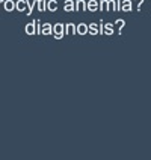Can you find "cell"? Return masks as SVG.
Here are the masks:
<instances>
[{
  "instance_id": "1",
  "label": "cell",
  "mask_w": 151,
  "mask_h": 160,
  "mask_svg": "<svg viewBox=\"0 0 151 160\" xmlns=\"http://www.w3.org/2000/svg\"><path fill=\"white\" fill-rule=\"evenodd\" d=\"M53 35L56 39H62L65 35V24L63 23H56L53 26Z\"/></svg>"
},
{
  "instance_id": "2",
  "label": "cell",
  "mask_w": 151,
  "mask_h": 160,
  "mask_svg": "<svg viewBox=\"0 0 151 160\" xmlns=\"http://www.w3.org/2000/svg\"><path fill=\"white\" fill-rule=\"evenodd\" d=\"M121 2L123 0H109V12H116L121 9Z\"/></svg>"
},
{
  "instance_id": "3",
  "label": "cell",
  "mask_w": 151,
  "mask_h": 160,
  "mask_svg": "<svg viewBox=\"0 0 151 160\" xmlns=\"http://www.w3.org/2000/svg\"><path fill=\"white\" fill-rule=\"evenodd\" d=\"M73 33H77V24L67 23L65 24V35H73Z\"/></svg>"
},
{
  "instance_id": "4",
  "label": "cell",
  "mask_w": 151,
  "mask_h": 160,
  "mask_svg": "<svg viewBox=\"0 0 151 160\" xmlns=\"http://www.w3.org/2000/svg\"><path fill=\"white\" fill-rule=\"evenodd\" d=\"M74 11H86V0H76L74 2Z\"/></svg>"
},
{
  "instance_id": "5",
  "label": "cell",
  "mask_w": 151,
  "mask_h": 160,
  "mask_svg": "<svg viewBox=\"0 0 151 160\" xmlns=\"http://www.w3.org/2000/svg\"><path fill=\"white\" fill-rule=\"evenodd\" d=\"M27 5H29V0H17L15 3V9L20 11V12H24L27 9Z\"/></svg>"
},
{
  "instance_id": "6",
  "label": "cell",
  "mask_w": 151,
  "mask_h": 160,
  "mask_svg": "<svg viewBox=\"0 0 151 160\" xmlns=\"http://www.w3.org/2000/svg\"><path fill=\"white\" fill-rule=\"evenodd\" d=\"M24 32H26L27 35H36L35 21H30V23H27L26 27H24Z\"/></svg>"
},
{
  "instance_id": "7",
  "label": "cell",
  "mask_w": 151,
  "mask_h": 160,
  "mask_svg": "<svg viewBox=\"0 0 151 160\" xmlns=\"http://www.w3.org/2000/svg\"><path fill=\"white\" fill-rule=\"evenodd\" d=\"M97 9H98L97 0H88V2H86V11H89V12H95Z\"/></svg>"
},
{
  "instance_id": "8",
  "label": "cell",
  "mask_w": 151,
  "mask_h": 160,
  "mask_svg": "<svg viewBox=\"0 0 151 160\" xmlns=\"http://www.w3.org/2000/svg\"><path fill=\"white\" fill-rule=\"evenodd\" d=\"M41 33H43V35H52V33H53L52 23H44V24H43V29H41Z\"/></svg>"
},
{
  "instance_id": "9",
  "label": "cell",
  "mask_w": 151,
  "mask_h": 160,
  "mask_svg": "<svg viewBox=\"0 0 151 160\" xmlns=\"http://www.w3.org/2000/svg\"><path fill=\"white\" fill-rule=\"evenodd\" d=\"M132 8H133L132 0H123V2H121V11H124V12H130Z\"/></svg>"
},
{
  "instance_id": "10",
  "label": "cell",
  "mask_w": 151,
  "mask_h": 160,
  "mask_svg": "<svg viewBox=\"0 0 151 160\" xmlns=\"http://www.w3.org/2000/svg\"><path fill=\"white\" fill-rule=\"evenodd\" d=\"M103 30H104V35H109V36H112L115 33V29H113V24H112V23H104Z\"/></svg>"
},
{
  "instance_id": "11",
  "label": "cell",
  "mask_w": 151,
  "mask_h": 160,
  "mask_svg": "<svg viewBox=\"0 0 151 160\" xmlns=\"http://www.w3.org/2000/svg\"><path fill=\"white\" fill-rule=\"evenodd\" d=\"M63 11H65V12H73V11H74V0H65Z\"/></svg>"
},
{
  "instance_id": "12",
  "label": "cell",
  "mask_w": 151,
  "mask_h": 160,
  "mask_svg": "<svg viewBox=\"0 0 151 160\" xmlns=\"http://www.w3.org/2000/svg\"><path fill=\"white\" fill-rule=\"evenodd\" d=\"M3 9H5V11H8V12L14 11V9H15V2H14V0H5Z\"/></svg>"
},
{
  "instance_id": "13",
  "label": "cell",
  "mask_w": 151,
  "mask_h": 160,
  "mask_svg": "<svg viewBox=\"0 0 151 160\" xmlns=\"http://www.w3.org/2000/svg\"><path fill=\"white\" fill-rule=\"evenodd\" d=\"M77 33H79V35H86V33H88V24H86V23L77 24Z\"/></svg>"
},
{
  "instance_id": "14",
  "label": "cell",
  "mask_w": 151,
  "mask_h": 160,
  "mask_svg": "<svg viewBox=\"0 0 151 160\" xmlns=\"http://www.w3.org/2000/svg\"><path fill=\"white\" fill-rule=\"evenodd\" d=\"M88 33H91V35H98V23H91V24H88Z\"/></svg>"
},
{
  "instance_id": "15",
  "label": "cell",
  "mask_w": 151,
  "mask_h": 160,
  "mask_svg": "<svg viewBox=\"0 0 151 160\" xmlns=\"http://www.w3.org/2000/svg\"><path fill=\"white\" fill-rule=\"evenodd\" d=\"M47 9L50 12H54L58 9V0H47Z\"/></svg>"
},
{
  "instance_id": "16",
  "label": "cell",
  "mask_w": 151,
  "mask_h": 160,
  "mask_svg": "<svg viewBox=\"0 0 151 160\" xmlns=\"http://www.w3.org/2000/svg\"><path fill=\"white\" fill-rule=\"evenodd\" d=\"M36 8L39 12H44L47 9V0H36Z\"/></svg>"
},
{
  "instance_id": "17",
  "label": "cell",
  "mask_w": 151,
  "mask_h": 160,
  "mask_svg": "<svg viewBox=\"0 0 151 160\" xmlns=\"http://www.w3.org/2000/svg\"><path fill=\"white\" fill-rule=\"evenodd\" d=\"M98 8H100V11H103V12H107L109 11V0H100Z\"/></svg>"
},
{
  "instance_id": "18",
  "label": "cell",
  "mask_w": 151,
  "mask_h": 160,
  "mask_svg": "<svg viewBox=\"0 0 151 160\" xmlns=\"http://www.w3.org/2000/svg\"><path fill=\"white\" fill-rule=\"evenodd\" d=\"M35 6H36V0H33V2L29 0V5H27V9H26L27 15H32V12H33V8H35Z\"/></svg>"
},
{
  "instance_id": "19",
  "label": "cell",
  "mask_w": 151,
  "mask_h": 160,
  "mask_svg": "<svg viewBox=\"0 0 151 160\" xmlns=\"http://www.w3.org/2000/svg\"><path fill=\"white\" fill-rule=\"evenodd\" d=\"M115 24H116V27H118V30H119V33H121V30H123V27L125 26V21L123 20V18H118L115 21Z\"/></svg>"
},
{
  "instance_id": "20",
  "label": "cell",
  "mask_w": 151,
  "mask_h": 160,
  "mask_svg": "<svg viewBox=\"0 0 151 160\" xmlns=\"http://www.w3.org/2000/svg\"><path fill=\"white\" fill-rule=\"evenodd\" d=\"M33 21H35V27H36V35H39L41 33V29H43V24H41L39 20H33Z\"/></svg>"
},
{
  "instance_id": "21",
  "label": "cell",
  "mask_w": 151,
  "mask_h": 160,
  "mask_svg": "<svg viewBox=\"0 0 151 160\" xmlns=\"http://www.w3.org/2000/svg\"><path fill=\"white\" fill-rule=\"evenodd\" d=\"M136 3H138V11L142 8V3H143V0H136Z\"/></svg>"
},
{
  "instance_id": "22",
  "label": "cell",
  "mask_w": 151,
  "mask_h": 160,
  "mask_svg": "<svg viewBox=\"0 0 151 160\" xmlns=\"http://www.w3.org/2000/svg\"><path fill=\"white\" fill-rule=\"evenodd\" d=\"M3 5H5V0H0V9L3 8Z\"/></svg>"
}]
</instances>
